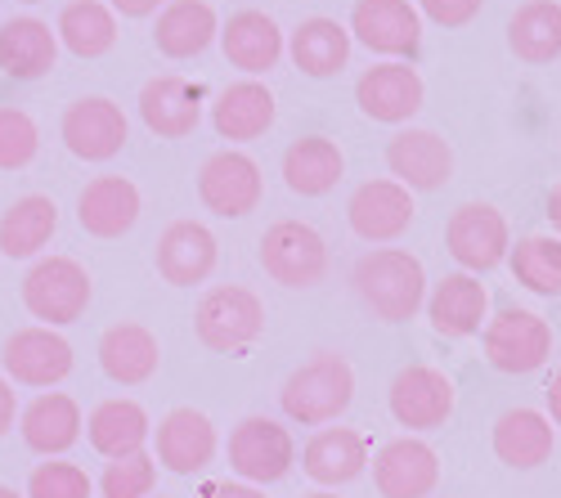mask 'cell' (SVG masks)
<instances>
[{"label":"cell","instance_id":"cell-1","mask_svg":"<svg viewBox=\"0 0 561 498\" xmlns=\"http://www.w3.org/2000/svg\"><path fill=\"white\" fill-rule=\"evenodd\" d=\"M351 288L382 324H404L427 305V269L404 247H373L355 260Z\"/></svg>","mask_w":561,"mask_h":498},{"label":"cell","instance_id":"cell-2","mask_svg":"<svg viewBox=\"0 0 561 498\" xmlns=\"http://www.w3.org/2000/svg\"><path fill=\"white\" fill-rule=\"evenodd\" d=\"M355 399V373L342 355H314L306 359L301 369H293V378L278 391V404L284 414L301 427H323V422H337Z\"/></svg>","mask_w":561,"mask_h":498},{"label":"cell","instance_id":"cell-3","mask_svg":"<svg viewBox=\"0 0 561 498\" xmlns=\"http://www.w3.org/2000/svg\"><path fill=\"white\" fill-rule=\"evenodd\" d=\"M194 333L216 355H243L265 333V305L256 292H248L239 283L207 288L194 310Z\"/></svg>","mask_w":561,"mask_h":498},{"label":"cell","instance_id":"cell-4","mask_svg":"<svg viewBox=\"0 0 561 498\" xmlns=\"http://www.w3.org/2000/svg\"><path fill=\"white\" fill-rule=\"evenodd\" d=\"M23 305L41 328L77 324L90 305V275L72 256H41L23 279Z\"/></svg>","mask_w":561,"mask_h":498},{"label":"cell","instance_id":"cell-5","mask_svg":"<svg viewBox=\"0 0 561 498\" xmlns=\"http://www.w3.org/2000/svg\"><path fill=\"white\" fill-rule=\"evenodd\" d=\"M261 269L284 288H314L329 275V243L306 220H274L261 239Z\"/></svg>","mask_w":561,"mask_h":498},{"label":"cell","instance_id":"cell-6","mask_svg":"<svg viewBox=\"0 0 561 498\" xmlns=\"http://www.w3.org/2000/svg\"><path fill=\"white\" fill-rule=\"evenodd\" d=\"M481 346H485L490 369L522 378V373H539L552 359V328H548V320H539L535 310L512 305V310L494 314V320H485Z\"/></svg>","mask_w":561,"mask_h":498},{"label":"cell","instance_id":"cell-7","mask_svg":"<svg viewBox=\"0 0 561 498\" xmlns=\"http://www.w3.org/2000/svg\"><path fill=\"white\" fill-rule=\"evenodd\" d=\"M346 32L364 50L387 55L391 63H413L423 50V14L409 0H359Z\"/></svg>","mask_w":561,"mask_h":498},{"label":"cell","instance_id":"cell-8","mask_svg":"<svg viewBox=\"0 0 561 498\" xmlns=\"http://www.w3.org/2000/svg\"><path fill=\"white\" fill-rule=\"evenodd\" d=\"M297 463V440L284 422L274 418H243L229 431V467L248 485H274L284 480Z\"/></svg>","mask_w":561,"mask_h":498},{"label":"cell","instance_id":"cell-9","mask_svg":"<svg viewBox=\"0 0 561 498\" xmlns=\"http://www.w3.org/2000/svg\"><path fill=\"white\" fill-rule=\"evenodd\" d=\"M445 247L462 265V275H485L507 260V220L490 202H462L445 224Z\"/></svg>","mask_w":561,"mask_h":498},{"label":"cell","instance_id":"cell-10","mask_svg":"<svg viewBox=\"0 0 561 498\" xmlns=\"http://www.w3.org/2000/svg\"><path fill=\"white\" fill-rule=\"evenodd\" d=\"M261 194H265L261 166L248 153H239V149L211 153L203 162V171H198V198H203V207L225 216V220L252 216L261 207Z\"/></svg>","mask_w":561,"mask_h":498},{"label":"cell","instance_id":"cell-11","mask_svg":"<svg viewBox=\"0 0 561 498\" xmlns=\"http://www.w3.org/2000/svg\"><path fill=\"white\" fill-rule=\"evenodd\" d=\"M0 369H5V382H19V386H59L72 373V346L55 328L32 324L5 337Z\"/></svg>","mask_w":561,"mask_h":498},{"label":"cell","instance_id":"cell-12","mask_svg":"<svg viewBox=\"0 0 561 498\" xmlns=\"http://www.w3.org/2000/svg\"><path fill=\"white\" fill-rule=\"evenodd\" d=\"M59 135H64V144H68L72 158H81V162H108V158H117L126 149L130 126H126V113L113 100L85 95V100L68 104V113L59 121Z\"/></svg>","mask_w":561,"mask_h":498},{"label":"cell","instance_id":"cell-13","mask_svg":"<svg viewBox=\"0 0 561 498\" xmlns=\"http://www.w3.org/2000/svg\"><path fill=\"white\" fill-rule=\"evenodd\" d=\"M387 404H391V418L400 427L436 431L454 414V382L432 364H409V369L396 373V382L387 391Z\"/></svg>","mask_w":561,"mask_h":498},{"label":"cell","instance_id":"cell-14","mask_svg":"<svg viewBox=\"0 0 561 498\" xmlns=\"http://www.w3.org/2000/svg\"><path fill=\"white\" fill-rule=\"evenodd\" d=\"M387 166L396 175V185H404L409 194H432L445 189L454 175V149L440 140L436 130H400L387 144Z\"/></svg>","mask_w":561,"mask_h":498},{"label":"cell","instance_id":"cell-15","mask_svg":"<svg viewBox=\"0 0 561 498\" xmlns=\"http://www.w3.org/2000/svg\"><path fill=\"white\" fill-rule=\"evenodd\" d=\"M139 121H145L158 140H184L203 121V85L184 81L175 72H162L145 81L139 90Z\"/></svg>","mask_w":561,"mask_h":498},{"label":"cell","instance_id":"cell-16","mask_svg":"<svg viewBox=\"0 0 561 498\" xmlns=\"http://www.w3.org/2000/svg\"><path fill=\"white\" fill-rule=\"evenodd\" d=\"M440 480V459L427 440L400 436L373 459V485L382 498H427Z\"/></svg>","mask_w":561,"mask_h":498},{"label":"cell","instance_id":"cell-17","mask_svg":"<svg viewBox=\"0 0 561 498\" xmlns=\"http://www.w3.org/2000/svg\"><path fill=\"white\" fill-rule=\"evenodd\" d=\"M346 220L364 243H396L413 224V194L396 179H364L346 202Z\"/></svg>","mask_w":561,"mask_h":498},{"label":"cell","instance_id":"cell-18","mask_svg":"<svg viewBox=\"0 0 561 498\" xmlns=\"http://www.w3.org/2000/svg\"><path fill=\"white\" fill-rule=\"evenodd\" d=\"M355 104L373 121L400 126L423 108V77L413 63H378L355 81Z\"/></svg>","mask_w":561,"mask_h":498},{"label":"cell","instance_id":"cell-19","mask_svg":"<svg viewBox=\"0 0 561 498\" xmlns=\"http://www.w3.org/2000/svg\"><path fill=\"white\" fill-rule=\"evenodd\" d=\"M216 256H220L216 234L207 230L203 220H175L158 239V275L171 288H194V283L211 279Z\"/></svg>","mask_w":561,"mask_h":498},{"label":"cell","instance_id":"cell-20","mask_svg":"<svg viewBox=\"0 0 561 498\" xmlns=\"http://www.w3.org/2000/svg\"><path fill=\"white\" fill-rule=\"evenodd\" d=\"M485 314H490V292L477 275H445L432 292H427V320L440 337L462 341V337H477L485 328Z\"/></svg>","mask_w":561,"mask_h":498},{"label":"cell","instance_id":"cell-21","mask_svg":"<svg viewBox=\"0 0 561 498\" xmlns=\"http://www.w3.org/2000/svg\"><path fill=\"white\" fill-rule=\"evenodd\" d=\"M139 220V189L126 175H95L77 198V224L90 239H122Z\"/></svg>","mask_w":561,"mask_h":498},{"label":"cell","instance_id":"cell-22","mask_svg":"<svg viewBox=\"0 0 561 498\" xmlns=\"http://www.w3.org/2000/svg\"><path fill=\"white\" fill-rule=\"evenodd\" d=\"M364 467H368V444L351 427H323L301 449V472L314 485H323V489H337V485L359 480Z\"/></svg>","mask_w":561,"mask_h":498},{"label":"cell","instance_id":"cell-23","mask_svg":"<svg viewBox=\"0 0 561 498\" xmlns=\"http://www.w3.org/2000/svg\"><path fill=\"white\" fill-rule=\"evenodd\" d=\"M167 472L175 476H194L216 459V427L207 414L198 409H171L158 422V454H153Z\"/></svg>","mask_w":561,"mask_h":498},{"label":"cell","instance_id":"cell-24","mask_svg":"<svg viewBox=\"0 0 561 498\" xmlns=\"http://www.w3.org/2000/svg\"><path fill=\"white\" fill-rule=\"evenodd\" d=\"M19 431H23V444L41 459H59L81 440V409L77 399L64 395V391H45L36 395L27 409L19 414Z\"/></svg>","mask_w":561,"mask_h":498},{"label":"cell","instance_id":"cell-25","mask_svg":"<svg viewBox=\"0 0 561 498\" xmlns=\"http://www.w3.org/2000/svg\"><path fill=\"white\" fill-rule=\"evenodd\" d=\"M220 50L233 68H243L248 77H261L284 59V32L261 10H239L220 27Z\"/></svg>","mask_w":561,"mask_h":498},{"label":"cell","instance_id":"cell-26","mask_svg":"<svg viewBox=\"0 0 561 498\" xmlns=\"http://www.w3.org/2000/svg\"><path fill=\"white\" fill-rule=\"evenodd\" d=\"M162 364L158 337L145 324H113L100 337V369L117 386H145Z\"/></svg>","mask_w":561,"mask_h":498},{"label":"cell","instance_id":"cell-27","mask_svg":"<svg viewBox=\"0 0 561 498\" xmlns=\"http://www.w3.org/2000/svg\"><path fill=\"white\" fill-rule=\"evenodd\" d=\"M211 126L220 140H233V144H248V140H261V135L274 126V95L261 85V81H233L220 90V100L211 104Z\"/></svg>","mask_w":561,"mask_h":498},{"label":"cell","instance_id":"cell-28","mask_svg":"<svg viewBox=\"0 0 561 498\" xmlns=\"http://www.w3.org/2000/svg\"><path fill=\"white\" fill-rule=\"evenodd\" d=\"M149 431H153V422L145 414V404H135V399H104L100 409L90 414V422H85L90 449L104 454L108 463L130 459V454H145Z\"/></svg>","mask_w":561,"mask_h":498},{"label":"cell","instance_id":"cell-29","mask_svg":"<svg viewBox=\"0 0 561 498\" xmlns=\"http://www.w3.org/2000/svg\"><path fill=\"white\" fill-rule=\"evenodd\" d=\"M59 59V36L41 19L0 23V72L14 81H41Z\"/></svg>","mask_w":561,"mask_h":498},{"label":"cell","instance_id":"cell-30","mask_svg":"<svg viewBox=\"0 0 561 498\" xmlns=\"http://www.w3.org/2000/svg\"><path fill=\"white\" fill-rule=\"evenodd\" d=\"M342 175H346V158L329 135H306V140H293L284 153V185L301 198L333 194Z\"/></svg>","mask_w":561,"mask_h":498},{"label":"cell","instance_id":"cell-31","mask_svg":"<svg viewBox=\"0 0 561 498\" xmlns=\"http://www.w3.org/2000/svg\"><path fill=\"white\" fill-rule=\"evenodd\" d=\"M220 36V19L207 0H171L153 23V45L167 59H194Z\"/></svg>","mask_w":561,"mask_h":498},{"label":"cell","instance_id":"cell-32","mask_svg":"<svg viewBox=\"0 0 561 498\" xmlns=\"http://www.w3.org/2000/svg\"><path fill=\"white\" fill-rule=\"evenodd\" d=\"M552 444H557V427L539 409H507L494 422V454H499V463L517 467V472L548 463Z\"/></svg>","mask_w":561,"mask_h":498},{"label":"cell","instance_id":"cell-33","mask_svg":"<svg viewBox=\"0 0 561 498\" xmlns=\"http://www.w3.org/2000/svg\"><path fill=\"white\" fill-rule=\"evenodd\" d=\"M55 230H59V207H55V198L27 194V198H19L5 216H0V256L32 260V256H41L45 243L55 239Z\"/></svg>","mask_w":561,"mask_h":498},{"label":"cell","instance_id":"cell-34","mask_svg":"<svg viewBox=\"0 0 561 498\" xmlns=\"http://www.w3.org/2000/svg\"><path fill=\"white\" fill-rule=\"evenodd\" d=\"M288 55L314 81L337 77L346 68V59H351V32L337 19H306L288 40Z\"/></svg>","mask_w":561,"mask_h":498},{"label":"cell","instance_id":"cell-35","mask_svg":"<svg viewBox=\"0 0 561 498\" xmlns=\"http://www.w3.org/2000/svg\"><path fill=\"white\" fill-rule=\"evenodd\" d=\"M512 55L526 63H552L561 55V5L557 0H526L507 23Z\"/></svg>","mask_w":561,"mask_h":498},{"label":"cell","instance_id":"cell-36","mask_svg":"<svg viewBox=\"0 0 561 498\" xmlns=\"http://www.w3.org/2000/svg\"><path fill=\"white\" fill-rule=\"evenodd\" d=\"M55 36L77 59H100L117 45V14L104 5V0H72V5H64V14H59Z\"/></svg>","mask_w":561,"mask_h":498},{"label":"cell","instance_id":"cell-37","mask_svg":"<svg viewBox=\"0 0 561 498\" xmlns=\"http://www.w3.org/2000/svg\"><path fill=\"white\" fill-rule=\"evenodd\" d=\"M512 279L535 297H561V239L530 234L517 247H507Z\"/></svg>","mask_w":561,"mask_h":498},{"label":"cell","instance_id":"cell-38","mask_svg":"<svg viewBox=\"0 0 561 498\" xmlns=\"http://www.w3.org/2000/svg\"><path fill=\"white\" fill-rule=\"evenodd\" d=\"M153 485H158V459L153 454L117 459L100 476V494L104 498H153Z\"/></svg>","mask_w":561,"mask_h":498},{"label":"cell","instance_id":"cell-39","mask_svg":"<svg viewBox=\"0 0 561 498\" xmlns=\"http://www.w3.org/2000/svg\"><path fill=\"white\" fill-rule=\"evenodd\" d=\"M41 149V130L23 108H0V171L32 166Z\"/></svg>","mask_w":561,"mask_h":498},{"label":"cell","instance_id":"cell-40","mask_svg":"<svg viewBox=\"0 0 561 498\" xmlns=\"http://www.w3.org/2000/svg\"><path fill=\"white\" fill-rule=\"evenodd\" d=\"M90 494H95V480H90L77 463L55 459V463L32 467L23 498H90Z\"/></svg>","mask_w":561,"mask_h":498},{"label":"cell","instance_id":"cell-41","mask_svg":"<svg viewBox=\"0 0 561 498\" xmlns=\"http://www.w3.org/2000/svg\"><path fill=\"white\" fill-rule=\"evenodd\" d=\"M485 0H417V10H423L432 23L440 27H467L477 14H481Z\"/></svg>","mask_w":561,"mask_h":498},{"label":"cell","instance_id":"cell-42","mask_svg":"<svg viewBox=\"0 0 561 498\" xmlns=\"http://www.w3.org/2000/svg\"><path fill=\"white\" fill-rule=\"evenodd\" d=\"M198 498H265V489H256L248 480H207L198 489Z\"/></svg>","mask_w":561,"mask_h":498},{"label":"cell","instance_id":"cell-43","mask_svg":"<svg viewBox=\"0 0 561 498\" xmlns=\"http://www.w3.org/2000/svg\"><path fill=\"white\" fill-rule=\"evenodd\" d=\"M14 418H19V395H14V382L0 378V436H10Z\"/></svg>","mask_w":561,"mask_h":498},{"label":"cell","instance_id":"cell-44","mask_svg":"<svg viewBox=\"0 0 561 498\" xmlns=\"http://www.w3.org/2000/svg\"><path fill=\"white\" fill-rule=\"evenodd\" d=\"M158 5L162 0H113V10L122 19H149V14H158Z\"/></svg>","mask_w":561,"mask_h":498},{"label":"cell","instance_id":"cell-45","mask_svg":"<svg viewBox=\"0 0 561 498\" xmlns=\"http://www.w3.org/2000/svg\"><path fill=\"white\" fill-rule=\"evenodd\" d=\"M543 395H548V422H552V427H561V369L552 373V382H548V391H543Z\"/></svg>","mask_w":561,"mask_h":498},{"label":"cell","instance_id":"cell-46","mask_svg":"<svg viewBox=\"0 0 561 498\" xmlns=\"http://www.w3.org/2000/svg\"><path fill=\"white\" fill-rule=\"evenodd\" d=\"M548 224H552V230H557V239H561V185H552V194H548Z\"/></svg>","mask_w":561,"mask_h":498},{"label":"cell","instance_id":"cell-47","mask_svg":"<svg viewBox=\"0 0 561 498\" xmlns=\"http://www.w3.org/2000/svg\"><path fill=\"white\" fill-rule=\"evenodd\" d=\"M0 498H23L19 489H10V485H0Z\"/></svg>","mask_w":561,"mask_h":498},{"label":"cell","instance_id":"cell-48","mask_svg":"<svg viewBox=\"0 0 561 498\" xmlns=\"http://www.w3.org/2000/svg\"><path fill=\"white\" fill-rule=\"evenodd\" d=\"M306 498H337L333 489H319V494H306Z\"/></svg>","mask_w":561,"mask_h":498},{"label":"cell","instance_id":"cell-49","mask_svg":"<svg viewBox=\"0 0 561 498\" xmlns=\"http://www.w3.org/2000/svg\"><path fill=\"white\" fill-rule=\"evenodd\" d=\"M23 5H36V0H23Z\"/></svg>","mask_w":561,"mask_h":498}]
</instances>
